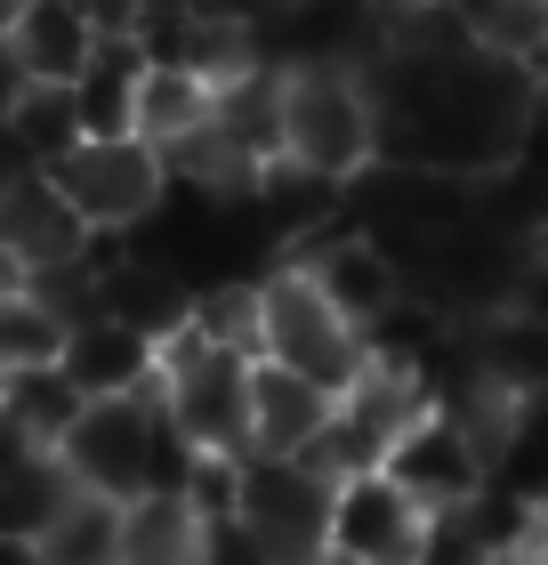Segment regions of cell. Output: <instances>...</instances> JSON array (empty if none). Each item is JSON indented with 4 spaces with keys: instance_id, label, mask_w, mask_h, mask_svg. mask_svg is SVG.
<instances>
[{
    "instance_id": "30bf717a",
    "label": "cell",
    "mask_w": 548,
    "mask_h": 565,
    "mask_svg": "<svg viewBox=\"0 0 548 565\" xmlns=\"http://www.w3.org/2000/svg\"><path fill=\"white\" fill-rule=\"evenodd\" d=\"M57 372L82 396H138V388H153V340L114 316H82L57 348Z\"/></svg>"
},
{
    "instance_id": "6da1fadb",
    "label": "cell",
    "mask_w": 548,
    "mask_h": 565,
    "mask_svg": "<svg viewBox=\"0 0 548 565\" xmlns=\"http://www.w3.org/2000/svg\"><path fill=\"white\" fill-rule=\"evenodd\" d=\"M146 396L153 388H138V396H82V413H73L57 428V445H49L65 460L73 484H89V493H106V501H129V493H146V484H170L178 493V469H186L194 445L153 413Z\"/></svg>"
},
{
    "instance_id": "8fae6325",
    "label": "cell",
    "mask_w": 548,
    "mask_h": 565,
    "mask_svg": "<svg viewBox=\"0 0 548 565\" xmlns=\"http://www.w3.org/2000/svg\"><path fill=\"white\" fill-rule=\"evenodd\" d=\"M323 413H331V388H315L275 355H250V452H299Z\"/></svg>"
},
{
    "instance_id": "e0dca14e",
    "label": "cell",
    "mask_w": 548,
    "mask_h": 565,
    "mask_svg": "<svg viewBox=\"0 0 548 565\" xmlns=\"http://www.w3.org/2000/svg\"><path fill=\"white\" fill-rule=\"evenodd\" d=\"M0 413L33 436V445H57V428L82 413V388H73L57 364H33V372H9V380H0Z\"/></svg>"
},
{
    "instance_id": "5bb4252c",
    "label": "cell",
    "mask_w": 548,
    "mask_h": 565,
    "mask_svg": "<svg viewBox=\"0 0 548 565\" xmlns=\"http://www.w3.org/2000/svg\"><path fill=\"white\" fill-rule=\"evenodd\" d=\"M114 518H121V501L73 484V493L49 509V525L33 533V557H49V565H106L114 557Z\"/></svg>"
},
{
    "instance_id": "ba28073f",
    "label": "cell",
    "mask_w": 548,
    "mask_h": 565,
    "mask_svg": "<svg viewBox=\"0 0 548 565\" xmlns=\"http://www.w3.org/2000/svg\"><path fill=\"white\" fill-rule=\"evenodd\" d=\"M379 469L396 477L404 493L428 509V518H436V509H452V501H468L476 484H492V477H484L476 436H468V420H460V413H443V404H428L420 420H404L396 436H387Z\"/></svg>"
},
{
    "instance_id": "5b68a950",
    "label": "cell",
    "mask_w": 548,
    "mask_h": 565,
    "mask_svg": "<svg viewBox=\"0 0 548 565\" xmlns=\"http://www.w3.org/2000/svg\"><path fill=\"white\" fill-rule=\"evenodd\" d=\"M323 518H331V477L307 469L299 452H243L234 484V533L258 557H323Z\"/></svg>"
},
{
    "instance_id": "9c48e42d",
    "label": "cell",
    "mask_w": 548,
    "mask_h": 565,
    "mask_svg": "<svg viewBox=\"0 0 548 565\" xmlns=\"http://www.w3.org/2000/svg\"><path fill=\"white\" fill-rule=\"evenodd\" d=\"M89 17L73 9V0H17L9 17H0V49H9L17 82H73V73L89 65Z\"/></svg>"
},
{
    "instance_id": "3957f363",
    "label": "cell",
    "mask_w": 548,
    "mask_h": 565,
    "mask_svg": "<svg viewBox=\"0 0 548 565\" xmlns=\"http://www.w3.org/2000/svg\"><path fill=\"white\" fill-rule=\"evenodd\" d=\"M282 162L323 170V178H363L379 162V114L355 65H291L282 73Z\"/></svg>"
},
{
    "instance_id": "52a82bcc",
    "label": "cell",
    "mask_w": 548,
    "mask_h": 565,
    "mask_svg": "<svg viewBox=\"0 0 548 565\" xmlns=\"http://www.w3.org/2000/svg\"><path fill=\"white\" fill-rule=\"evenodd\" d=\"M323 557H355V565H411V557H428V509L411 501L387 469H355V477H339V484H331Z\"/></svg>"
},
{
    "instance_id": "7c38bea8",
    "label": "cell",
    "mask_w": 548,
    "mask_h": 565,
    "mask_svg": "<svg viewBox=\"0 0 548 565\" xmlns=\"http://www.w3.org/2000/svg\"><path fill=\"white\" fill-rule=\"evenodd\" d=\"M114 557L121 565H194L202 557V518L186 509V493H170V484L129 493L121 518H114Z\"/></svg>"
},
{
    "instance_id": "7a4b0ae2",
    "label": "cell",
    "mask_w": 548,
    "mask_h": 565,
    "mask_svg": "<svg viewBox=\"0 0 548 565\" xmlns=\"http://www.w3.org/2000/svg\"><path fill=\"white\" fill-rule=\"evenodd\" d=\"M153 388H162V420L186 445L211 452H250V355L226 340H202L194 323H178L153 348Z\"/></svg>"
},
{
    "instance_id": "2e32d148",
    "label": "cell",
    "mask_w": 548,
    "mask_h": 565,
    "mask_svg": "<svg viewBox=\"0 0 548 565\" xmlns=\"http://www.w3.org/2000/svg\"><path fill=\"white\" fill-rule=\"evenodd\" d=\"M452 24L476 49H501V57H540V33H548V0H443Z\"/></svg>"
},
{
    "instance_id": "ac0fdd59",
    "label": "cell",
    "mask_w": 548,
    "mask_h": 565,
    "mask_svg": "<svg viewBox=\"0 0 548 565\" xmlns=\"http://www.w3.org/2000/svg\"><path fill=\"white\" fill-rule=\"evenodd\" d=\"M0 114H9V130H17L24 146H33V162H57V153L82 138V121H73V89H65V82H17Z\"/></svg>"
},
{
    "instance_id": "8992f818",
    "label": "cell",
    "mask_w": 548,
    "mask_h": 565,
    "mask_svg": "<svg viewBox=\"0 0 548 565\" xmlns=\"http://www.w3.org/2000/svg\"><path fill=\"white\" fill-rule=\"evenodd\" d=\"M49 170V186L65 194V211L82 218V226H138L162 211V153H153L138 130H121V138H73L57 162H41Z\"/></svg>"
},
{
    "instance_id": "277c9868",
    "label": "cell",
    "mask_w": 548,
    "mask_h": 565,
    "mask_svg": "<svg viewBox=\"0 0 548 565\" xmlns=\"http://www.w3.org/2000/svg\"><path fill=\"white\" fill-rule=\"evenodd\" d=\"M250 355H275V364H291V372L315 380V388L339 396L355 380V364H363V331L307 282V267L282 259L267 282H258V348Z\"/></svg>"
},
{
    "instance_id": "4fadbf2b",
    "label": "cell",
    "mask_w": 548,
    "mask_h": 565,
    "mask_svg": "<svg viewBox=\"0 0 548 565\" xmlns=\"http://www.w3.org/2000/svg\"><path fill=\"white\" fill-rule=\"evenodd\" d=\"M211 114V82L186 65V57H146L138 82H129V130L146 146H170L178 130H194V121Z\"/></svg>"
},
{
    "instance_id": "9a60e30c",
    "label": "cell",
    "mask_w": 548,
    "mask_h": 565,
    "mask_svg": "<svg viewBox=\"0 0 548 565\" xmlns=\"http://www.w3.org/2000/svg\"><path fill=\"white\" fill-rule=\"evenodd\" d=\"M65 348V316L49 299H33L24 282H0V380L9 372H33V364H57Z\"/></svg>"
}]
</instances>
